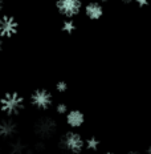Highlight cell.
<instances>
[{
    "label": "cell",
    "mask_w": 151,
    "mask_h": 154,
    "mask_svg": "<svg viewBox=\"0 0 151 154\" xmlns=\"http://www.w3.org/2000/svg\"><path fill=\"white\" fill-rule=\"evenodd\" d=\"M27 150V146L21 142H15L11 146V154H24Z\"/></svg>",
    "instance_id": "8fae6325"
},
{
    "label": "cell",
    "mask_w": 151,
    "mask_h": 154,
    "mask_svg": "<svg viewBox=\"0 0 151 154\" xmlns=\"http://www.w3.org/2000/svg\"><path fill=\"white\" fill-rule=\"evenodd\" d=\"M2 47H3V40H2V36H0V49H2Z\"/></svg>",
    "instance_id": "ac0fdd59"
},
{
    "label": "cell",
    "mask_w": 151,
    "mask_h": 154,
    "mask_svg": "<svg viewBox=\"0 0 151 154\" xmlns=\"http://www.w3.org/2000/svg\"><path fill=\"white\" fill-rule=\"evenodd\" d=\"M85 146L88 147L89 150H97L98 147H99V141L95 138V137H90V138H88L85 141Z\"/></svg>",
    "instance_id": "7c38bea8"
},
{
    "label": "cell",
    "mask_w": 151,
    "mask_h": 154,
    "mask_svg": "<svg viewBox=\"0 0 151 154\" xmlns=\"http://www.w3.org/2000/svg\"><path fill=\"white\" fill-rule=\"evenodd\" d=\"M17 126H16L15 121L11 118H5V120L0 121V137L3 138H9V137L15 136Z\"/></svg>",
    "instance_id": "52a82bcc"
},
{
    "label": "cell",
    "mask_w": 151,
    "mask_h": 154,
    "mask_svg": "<svg viewBox=\"0 0 151 154\" xmlns=\"http://www.w3.org/2000/svg\"><path fill=\"white\" fill-rule=\"evenodd\" d=\"M104 154H114V153H111V152H106V153H104Z\"/></svg>",
    "instance_id": "44dd1931"
},
{
    "label": "cell",
    "mask_w": 151,
    "mask_h": 154,
    "mask_svg": "<svg viewBox=\"0 0 151 154\" xmlns=\"http://www.w3.org/2000/svg\"><path fill=\"white\" fill-rule=\"evenodd\" d=\"M56 110H57V113H60V114H66L68 113V108H66L65 104H59L57 105V108H56Z\"/></svg>",
    "instance_id": "5bb4252c"
},
{
    "label": "cell",
    "mask_w": 151,
    "mask_h": 154,
    "mask_svg": "<svg viewBox=\"0 0 151 154\" xmlns=\"http://www.w3.org/2000/svg\"><path fill=\"white\" fill-rule=\"evenodd\" d=\"M2 8H3V0H0V11H2Z\"/></svg>",
    "instance_id": "ffe728a7"
},
{
    "label": "cell",
    "mask_w": 151,
    "mask_h": 154,
    "mask_svg": "<svg viewBox=\"0 0 151 154\" xmlns=\"http://www.w3.org/2000/svg\"><path fill=\"white\" fill-rule=\"evenodd\" d=\"M85 122V116L80 110H70L66 113V124L72 128H80Z\"/></svg>",
    "instance_id": "9c48e42d"
},
{
    "label": "cell",
    "mask_w": 151,
    "mask_h": 154,
    "mask_svg": "<svg viewBox=\"0 0 151 154\" xmlns=\"http://www.w3.org/2000/svg\"><path fill=\"white\" fill-rule=\"evenodd\" d=\"M101 2H102V3H106V2H109V0H101Z\"/></svg>",
    "instance_id": "7402d4cb"
},
{
    "label": "cell",
    "mask_w": 151,
    "mask_h": 154,
    "mask_svg": "<svg viewBox=\"0 0 151 154\" xmlns=\"http://www.w3.org/2000/svg\"><path fill=\"white\" fill-rule=\"evenodd\" d=\"M56 89H57V92H65L66 89H68V84H66L65 81H60V82H57L56 84Z\"/></svg>",
    "instance_id": "4fadbf2b"
},
{
    "label": "cell",
    "mask_w": 151,
    "mask_h": 154,
    "mask_svg": "<svg viewBox=\"0 0 151 154\" xmlns=\"http://www.w3.org/2000/svg\"><path fill=\"white\" fill-rule=\"evenodd\" d=\"M19 29V23L14 16L4 15L0 17V36L12 37Z\"/></svg>",
    "instance_id": "8992f818"
},
{
    "label": "cell",
    "mask_w": 151,
    "mask_h": 154,
    "mask_svg": "<svg viewBox=\"0 0 151 154\" xmlns=\"http://www.w3.org/2000/svg\"><path fill=\"white\" fill-rule=\"evenodd\" d=\"M24 108V98L19 93L9 92L0 100V109L8 116L17 114Z\"/></svg>",
    "instance_id": "6da1fadb"
},
{
    "label": "cell",
    "mask_w": 151,
    "mask_h": 154,
    "mask_svg": "<svg viewBox=\"0 0 151 154\" xmlns=\"http://www.w3.org/2000/svg\"><path fill=\"white\" fill-rule=\"evenodd\" d=\"M31 102L36 109L45 110L52 105V94L47 89H37V91L32 93Z\"/></svg>",
    "instance_id": "5b68a950"
},
{
    "label": "cell",
    "mask_w": 151,
    "mask_h": 154,
    "mask_svg": "<svg viewBox=\"0 0 151 154\" xmlns=\"http://www.w3.org/2000/svg\"><path fill=\"white\" fill-rule=\"evenodd\" d=\"M61 145L70 154H80L85 146V141L81 137V134L76 133V131H68L64 134Z\"/></svg>",
    "instance_id": "7a4b0ae2"
},
{
    "label": "cell",
    "mask_w": 151,
    "mask_h": 154,
    "mask_svg": "<svg viewBox=\"0 0 151 154\" xmlns=\"http://www.w3.org/2000/svg\"><path fill=\"white\" fill-rule=\"evenodd\" d=\"M135 3H137V5L138 7H146L147 4H149V0H135Z\"/></svg>",
    "instance_id": "9a60e30c"
},
{
    "label": "cell",
    "mask_w": 151,
    "mask_h": 154,
    "mask_svg": "<svg viewBox=\"0 0 151 154\" xmlns=\"http://www.w3.org/2000/svg\"><path fill=\"white\" fill-rule=\"evenodd\" d=\"M85 15L88 16L90 20H98L104 15V8L97 2H90L86 4L85 7Z\"/></svg>",
    "instance_id": "ba28073f"
},
{
    "label": "cell",
    "mask_w": 151,
    "mask_h": 154,
    "mask_svg": "<svg viewBox=\"0 0 151 154\" xmlns=\"http://www.w3.org/2000/svg\"><path fill=\"white\" fill-rule=\"evenodd\" d=\"M0 153H2V150H0Z\"/></svg>",
    "instance_id": "603a6c76"
},
{
    "label": "cell",
    "mask_w": 151,
    "mask_h": 154,
    "mask_svg": "<svg viewBox=\"0 0 151 154\" xmlns=\"http://www.w3.org/2000/svg\"><path fill=\"white\" fill-rule=\"evenodd\" d=\"M122 2H123V3H126V4H128V3H131V2H133V0H122Z\"/></svg>",
    "instance_id": "e0dca14e"
},
{
    "label": "cell",
    "mask_w": 151,
    "mask_h": 154,
    "mask_svg": "<svg viewBox=\"0 0 151 154\" xmlns=\"http://www.w3.org/2000/svg\"><path fill=\"white\" fill-rule=\"evenodd\" d=\"M61 29H62L65 33H73V32L76 31V23L72 20V19H66L65 21L62 23V27H61Z\"/></svg>",
    "instance_id": "30bf717a"
},
{
    "label": "cell",
    "mask_w": 151,
    "mask_h": 154,
    "mask_svg": "<svg viewBox=\"0 0 151 154\" xmlns=\"http://www.w3.org/2000/svg\"><path fill=\"white\" fill-rule=\"evenodd\" d=\"M56 8L62 16L72 19L82 9V0H56Z\"/></svg>",
    "instance_id": "277c9868"
},
{
    "label": "cell",
    "mask_w": 151,
    "mask_h": 154,
    "mask_svg": "<svg viewBox=\"0 0 151 154\" xmlns=\"http://www.w3.org/2000/svg\"><path fill=\"white\" fill-rule=\"evenodd\" d=\"M128 154H142V153H139V152H130Z\"/></svg>",
    "instance_id": "d6986e66"
},
{
    "label": "cell",
    "mask_w": 151,
    "mask_h": 154,
    "mask_svg": "<svg viewBox=\"0 0 151 154\" xmlns=\"http://www.w3.org/2000/svg\"><path fill=\"white\" fill-rule=\"evenodd\" d=\"M57 130V122L53 117H43L35 124V133L40 138H49Z\"/></svg>",
    "instance_id": "3957f363"
},
{
    "label": "cell",
    "mask_w": 151,
    "mask_h": 154,
    "mask_svg": "<svg viewBox=\"0 0 151 154\" xmlns=\"http://www.w3.org/2000/svg\"><path fill=\"white\" fill-rule=\"evenodd\" d=\"M146 154H151V146H150V147H147V150H146Z\"/></svg>",
    "instance_id": "2e32d148"
}]
</instances>
